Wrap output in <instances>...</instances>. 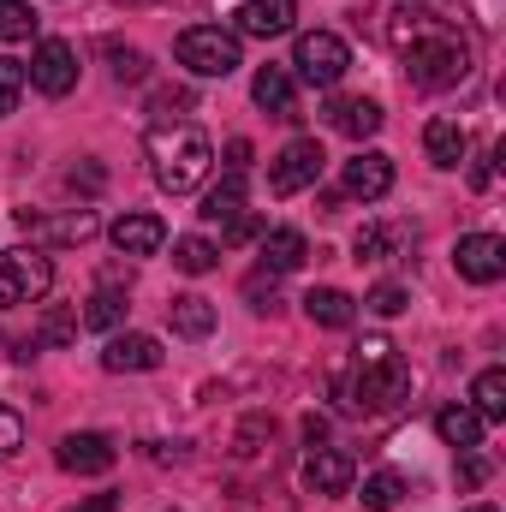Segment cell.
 <instances>
[{
    "instance_id": "obj_1",
    "label": "cell",
    "mask_w": 506,
    "mask_h": 512,
    "mask_svg": "<svg viewBox=\"0 0 506 512\" xmlns=\"http://www.w3.org/2000/svg\"><path fill=\"white\" fill-rule=\"evenodd\" d=\"M209 167H215V149H209V137L197 126L173 120V126L149 131V173H155V185H161L167 197L197 191V185L209 179Z\"/></svg>"
},
{
    "instance_id": "obj_2",
    "label": "cell",
    "mask_w": 506,
    "mask_h": 512,
    "mask_svg": "<svg viewBox=\"0 0 506 512\" xmlns=\"http://www.w3.org/2000/svg\"><path fill=\"white\" fill-rule=\"evenodd\" d=\"M399 54H405L411 90H453V84H465V72H471V48H465L447 24H435L429 36H417V42L399 48Z\"/></svg>"
},
{
    "instance_id": "obj_3",
    "label": "cell",
    "mask_w": 506,
    "mask_h": 512,
    "mask_svg": "<svg viewBox=\"0 0 506 512\" xmlns=\"http://www.w3.org/2000/svg\"><path fill=\"white\" fill-rule=\"evenodd\" d=\"M411 393V370L399 358H381V364H358L352 358V376L334 382V399L346 417H370V411H393L399 399Z\"/></svg>"
},
{
    "instance_id": "obj_4",
    "label": "cell",
    "mask_w": 506,
    "mask_h": 512,
    "mask_svg": "<svg viewBox=\"0 0 506 512\" xmlns=\"http://www.w3.org/2000/svg\"><path fill=\"white\" fill-rule=\"evenodd\" d=\"M173 54H179V66H191L197 78H233V72L245 66L239 36L221 30V24H191V30H179Z\"/></svg>"
},
{
    "instance_id": "obj_5",
    "label": "cell",
    "mask_w": 506,
    "mask_h": 512,
    "mask_svg": "<svg viewBox=\"0 0 506 512\" xmlns=\"http://www.w3.org/2000/svg\"><path fill=\"white\" fill-rule=\"evenodd\" d=\"M54 286V262L36 245H18V251H0V310H18V304H36L48 298Z\"/></svg>"
},
{
    "instance_id": "obj_6",
    "label": "cell",
    "mask_w": 506,
    "mask_h": 512,
    "mask_svg": "<svg viewBox=\"0 0 506 512\" xmlns=\"http://www.w3.org/2000/svg\"><path fill=\"white\" fill-rule=\"evenodd\" d=\"M292 66H298V78H304V84L334 90V84L352 72V48H346V36H334V30H310V36H298Z\"/></svg>"
},
{
    "instance_id": "obj_7",
    "label": "cell",
    "mask_w": 506,
    "mask_h": 512,
    "mask_svg": "<svg viewBox=\"0 0 506 512\" xmlns=\"http://www.w3.org/2000/svg\"><path fill=\"white\" fill-rule=\"evenodd\" d=\"M322 167H328L322 143H316V137H292V143L268 161V191H274V197H298V191H310V185L322 179Z\"/></svg>"
},
{
    "instance_id": "obj_8",
    "label": "cell",
    "mask_w": 506,
    "mask_h": 512,
    "mask_svg": "<svg viewBox=\"0 0 506 512\" xmlns=\"http://www.w3.org/2000/svg\"><path fill=\"white\" fill-rule=\"evenodd\" d=\"M24 84H36L42 96H72L78 90V54H72V42H36V54H30V66H24Z\"/></svg>"
},
{
    "instance_id": "obj_9",
    "label": "cell",
    "mask_w": 506,
    "mask_h": 512,
    "mask_svg": "<svg viewBox=\"0 0 506 512\" xmlns=\"http://www.w3.org/2000/svg\"><path fill=\"white\" fill-rule=\"evenodd\" d=\"M453 268H459V280H471V286H495L506 274V239L501 233H465V239L453 245Z\"/></svg>"
},
{
    "instance_id": "obj_10",
    "label": "cell",
    "mask_w": 506,
    "mask_h": 512,
    "mask_svg": "<svg viewBox=\"0 0 506 512\" xmlns=\"http://www.w3.org/2000/svg\"><path fill=\"white\" fill-rule=\"evenodd\" d=\"M18 227L24 233H36L42 245H84V239H96L102 233V221H96V209H66V215H30V209H18Z\"/></svg>"
},
{
    "instance_id": "obj_11",
    "label": "cell",
    "mask_w": 506,
    "mask_h": 512,
    "mask_svg": "<svg viewBox=\"0 0 506 512\" xmlns=\"http://www.w3.org/2000/svg\"><path fill=\"white\" fill-rule=\"evenodd\" d=\"M60 471H72V477H102V471H114V441L108 435H96V429H72L66 441H60Z\"/></svg>"
},
{
    "instance_id": "obj_12",
    "label": "cell",
    "mask_w": 506,
    "mask_h": 512,
    "mask_svg": "<svg viewBox=\"0 0 506 512\" xmlns=\"http://www.w3.org/2000/svg\"><path fill=\"white\" fill-rule=\"evenodd\" d=\"M340 191H346V197H364V203H381V197L393 191V161H387L381 149H358V155L346 161V173H340Z\"/></svg>"
},
{
    "instance_id": "obj_13",
    "label": "cell",
    "mask_w": 506,
    "mask_h": 512,
    "mask_svg": "<svg viewBox=\"0 0 506 512\" xmlns=\"http://www.w3.org/2000/svg\"><path fill=\"white\" fill-rule=\"evenodd\" d=\"M352 477H358V465H352V453H340V447H316L310 459H304V489L310 495H346L352 489Z\"/></svg>"
},
{
    "instance_id": "obj_14",
    "label": "cell",
    "mask_w": 506,
    "mask_h": 512,
    "mask_svg": "<svg viewBox=\"0 0 506 512\" xmlns=\"http://www.w3.org/2000/svg\"><path fill=\"white\" fill-rule=\"evenodd\" d=\"M102 370H108V376H143V370H161V340H155V334H114L108 352H102Z\"/></svg>"
},
{
    "instance_id": "obj_15",
    "label": "cell",
    "mask_w": 506,
    "mask_h": 512,
    "mask_svg": "<svg viewBox=\"0 0 506 512\" xmlns=\"http://www.w3.org/2000/svg\"><path fill=\"white\" fill-rule=\"evenodd\" d=\"M233 18H239V30H233V36H256V42H268V36H286V30H292L298 0H245Z\"/></svg>"
},
{
    "instance_id": "obj_16",
    "label": "cell",
    "mask_w": 506,
    "mask_h": 512,
    "mask_svg": "<svg viewBox=\"0 0 506 512\" xmlns=\"http://www.w3.org/2000/svg\"><path fill=\"white\" fill-rule=\"evenodd\" d=\"M251 96H256V108H262L268 120H298V90H292V72L262 66V72L251 78Z\"/></svg>"
},
{
    "instance_id": "obj_17",
    "label": "cell",
    "mask_w": 506,
    "mask_h": 512,
    "mask_svg": "<svg viewBox=\"0 0 506 512\" xmlns=\"http://www.w3.org/2000/svg\"><path fill=\"white\" fill-rule=\"evenodd\" d=\"M167 245V221L161 215H120L114 221V251L120 256H155Z\"/></svg>"
},
{
    "instance_id": "obj_18",
    "label": "cell",
    "mask_w": 506,
    "mask_h": 512,
    "mask_svg": "<svg viewBox=\"0 0 506 512\" xmlns=\"http://www.w3.org/2000/svg\"><path fill=\"white\" fill-rule=\"evenodd\" d=\"M483 429H489V423H483L471 405H441V411H435V435H441L453 453H477V447H483Z\"/></svg>"
},
{
    "instance_id": "obj_19",
    "label": "cell",
    "mask_w": 506,
    "mask_h": 512,
    "mask_svg": "<svg viewBox=\"0 0 506 512\" xmlns=\"http://www.w3.org/2000/svg\"><path fill=\"white\" fill-rule=\"evenodd\" d=\"M381 120H387V114H381V108L370 102V96H346V102H334V108H328V126L340 131V137H352V143L376 137Z\"/></svg>"
},
{
    "instance_id": "obj_20",
    "label": "cell",
    "mask_w": 506,
    "mask_h": 512,
    "mask_svg": "<svg viewBox=\"0 0 506 512\" xmlns=\"http://www.w3.org/2000/svg\"><path fill=\"white\" fill-rule=\"evenodd\" d=\"M304 256H310V239H304L298 227L262 233V268H268V274H292V268H304Z\"/></svg>"
},
{
    "instance_id": "obj_21",
    "label": "cell",
    "mask_w": 506,
    "mask_h": 512,
    "mask_svg": "<svg viewBox=\"0 0 506 512\" xmlns=\"http://www.w3.org/2000/svg\"><path fill=\"white\" fill-rule=\"evenodd\" d=\"M304 316H310L316 328H352V322H358V304H352L340 286H316V292H304Z\"/></svg>"
},
{
    "instance_id": "obj_22",
    "label": "cell",
    "mask_w": 506,
    "mask_h": 512,
    "mask_svg": "<svg viewBox=\"0 0 506 512\" xmlns=\"http://www.w3.org/2000/svg\"><path fill=\"white\" fill-rule=\"evenodd\" d=\"M167 316H173V334H179V340H209V334H215V304H209V298H197V292L173 298V304H167Z\"/></svg>"
},
{
    "instance_id": "obj_23",
    "label": "cell",
    "mask_w": 506,
    "mask_h": 512,
    "mask_svg": "<svg viewBox=\"0 0 506 512\" xmlns=\"http://www.w3.org/2000/svg\"><path fill=\"white\" fill-rule=\"evenodd\" d=\"M423 149H429L435 167H459L465 149H471V137H465L459 120H429V126H423Z\"/></svg>"
},
{
    "instance_id": "obj_24",
    "label": "cell",
    "mask_w": 506,
    "mask_h": 512,
    "mask_svg": "<svg viewBox=\"0 0 506 512\" xmlns=\"http://www.w3.org/2000/svg\"><path fill=\"white\" fill-rule=\"evenodd\" d=\"M239 209H245V173H227V179H221V185L203 197V209H197V215H203L209 227H227Z\"/></svg>"
},
{
    "instance_id": "obj_25",
    "label": "cell",
    "mask_w": 506,
    "mask_h": 512,
    "mask_svg": "<svg viewBox=\"0 0 506 512\" xmlns=\"http://www.w3.org/2000/svg\"><path fill=\"white\" fill-rule=\"evenodd\" d=\"M471 411H477L483 423H501L506 417V370H483V376L471 382Z\"/></svg>"
},
{
    "instance_id": "obj_26",
    "label": "cell",
    "mask_w": 506,
    "mask_h": 512,
    "mask_svg": "<svg viewBox=\"0 0 506 512\" xmlns=\"http://www.w3.org/2000/svg\"><path fill=\"white\" fill-rule=\"evenodd\" d=\"M78 322H84V328H96V334H108V328H120V322H126V298H120L114 286H102V292L78 310Z\"/></svg>"
},
{
    "instance_id": "obj_27",
    "label": "cell",
    "mask_w": 506,
    "mask_h": 512,
    "mask_svg": "<svg viewBox=\"0 0 506 512\" xmlns=\"http://www.w3.org/2000/svg\"><path fill=\"white\" fill-rule=\"evenodd\" d=\"M215 245H209V239H197V233H191V239H173V268H179V274H209V268H215Z\"/></svg>"
},
{
    "instance_id": "obj_28",
    "label": "cell",
    "mask_w": 506,
    "mask_h": 512,
    "mask_svg": "<svg viewBox=\"0 0 506 512\" xmlns=\"http://www.w3.org/2000/svg\"><path fill=\"white\" fill-rule=\"evenodd\" d=\"M399 495H405V483H399L393 471H370V477H364V495H358V501H364L370 512H393V507H399Z\"/></svg>"
},
{
    "instance_id": "obj_29",
    "label": "cell",
    "mask_w": 506,
    "mask_h": 512,
    "mask_svg": "<svg viewBox=\"0 0 506 512\" xmlns=\"http://www.w3.org/2000/svg\"><path fill=\"white\" fill-rule=\"evenodd\" d=\"M78 328H84V322H78V310H66V304H60V310H48V316H42L36 346H72V340H78Z\"/></svg>"
},
{
    "instance_id": "obj_30",
    "label": "cell",
    "mask_w": 506,
    "mask_h": 512,
    "mask_svg": "<svg viewBox=\"0 0 506 512\" xmlns=\"http://www.w3.org/2000/svg\"><path fill=\"white\" fill-rule=\"evenodd\" d=\"M36 36V12L24 0H0V42H30Z\"/></svg>"
},
{
    "instance_id": "obj_31",
    "label": "cell",
    "mask_w": 506,
    "mask_h": 512,
    "mask_svg": "<svg viewBox=\"0 0 506 512\" xmlns=\"http://www.w3.org/2000/svg\"><path fill=\"white\" fill-rule=\"evenodd\" d=\"M399 245V227H364L358 233V262H387Z\"/></svg>"
},
{
    "instance_id": "obj_32",
    "label": "cell",
    "mask_w": 506,
    "mask_h": 512,
    "mask_svg": "<svg viewBox=\"0 0 506 512\" xmlns=\"http://www.w3.org/2000/svg\"><path fill=\"white\" fill-rule=\"evenodd\" d=\"M149 114H155V126H173L179 114H191V90L179 84V90H155L149 96Z\"/></svg>"
},
{
    "instance_id": "obj_33",
    "label": "cell",
    "mask_w": 506,
    "mask_h": 512,
    "mask_svg": "<svg viewBox=\"0 0 506 512\" xmlns=\"http://www.w3.org/2000/svg\"><path fill=\"white\" fill-rule=\"evenodd\" d=\"M108 60H114V78H120V84H143V78H149V54H143V48H120V42H114Z\"/></svg>"
},
{
    "instance_id": "obj_34",
    "label": "cell",
    "mask_w": 506,
    "mask_h": 512,
    "mask_svg": "<svg viewBox=\"0 0 506 512\" xmlns=\"http://www.w3.org/2000/svg\"><path fill=\"white\" fill-rule=\"evenodd\" d=\"M18 96H24V60L6 54V60H0V120L18 108Z\"/></svg>"
},
{
    "instance_id": "obj_35",
    "label": "cell",
    "mask_w": 506,
    "mask_h": 512,
    "mask_svg": "<svg viewBox=\"0 0 506 512\" xmlns=\"http://www.w3.org/2000/svg\"><path fill=\"white\" fill-rule=\"evenodd\" d=\"M405 304H411V292H405V286H399V280H381L376 292H370V298H364V310H376V316H399V310H405Z\"/></svg>"
},
{
    "instance_id": "obj_36",
    "label": "cell",
    "mask_w": 506,
    "mask_h": 512,
    "mask_svg": "<svg viewBox=\"0 0 506 512\" xmlns=\"http://www.w3.org/2000/svg\"><path fill=\"white\" fill-rule=\"evenodd\" d=\"M251 239H262V215H251V209H239L227 227H221V245H251Z\"/></svg>"
},
{
    "instance_id": "obj_37",
    "label": "cell",
    "mask_w": 506,
    "mask_h": 512,
    "mask_svg": "<svg viewBox=\"0 0 506 512\" xmlns=\"http://www.w3.org/2000/svg\"><path fill=\"white\" fill-rule=\"evenodd\" d=\"M18 447H24V417L12 405H0V459H12Z\"/></svg>"
},
{
    "instance_id": "obj_38",
    "label": "cell",
    "mask_w": 506,
    "mask_h": 512,
    "mask_svg": "<svg viewBox=\"0 0 506 512\" xmlns=\"http://www.w3.org/2000/svg\"><path fill=\"white\" fill-rule=\"evenodd\" d=\"M268 435H274V417H251V423L239 429V459H256Z\"/></svg>"
},
{
    "instance_id": "obj_39",
    "label": "cell",
    "mask_w": 506,
    "mask_h": 512,
    "mask_svg": "<svg viewBox=\"0 0 506 512\" xmlns=\"http://www.w3.org/2000/svg\"><path fill=\"white\" fill-rule=\"evenodd\" d=\"M459 459H465V465H459V483H465V489H483V483H489V459H483V453H459Z\"/></svg>"
},
{
    "instance_id": "obj_40",
    "label": "cell",
    "mask_w": 506,
    "mask_h": 512,
    "mask_svg": "<svg viewBox=\"0 0 506 512\" xmlns=\"http://www.w3.org/2000/svg\"><path fill=\"white\" fill-rule=\"evenodd\" d=\"M245 167H251V143L233 137V143H227V173H245Z\"/></svg>"
},
{
    "instance_id": "obj_41",
    "label": "cell",
    "mask_w": 506,
    "mask_h": 512,
    "mask_svg": "<svg viewBox=\"0 0 506 512\" xmlns=\"http://www.w3.org/2000/svg\"><path fill=\"white\" fill-rule=\"evenodd\" d=\"M304 441H310V447H328V417L310 411V417H304Z\"/></svg>"
},
{
    "instance_id": "obj_42",
    "label": "cell",
    "mask_w": 506,
    "mask_h": 512,
    "mask_svg": "<svg viewBox=\"0 0 506 512\" xmlns=\"http://www.w3.org/2000/svg\"><path fill=\"white\" fill-rule=\"evenodd\" d=\"M489 179H495V155H489V161H477V167H471V185H477V191H489Z\"/></svg>"
},
{
    "instance_id": "obj_43",
    "label": "cell",
    "mask_w": 506,
    "mask_h": 512,
    "mask_svg": "<svg viewBox=\"0 0 506 512\" xmlns=\"http://www.w3.org/2000/svg\"><path fill=\"white\" fill-rule=\"evenodd\" d=\"M78 512H120V495H96V501H84Z\"/></svg>"
},
{
    "instance_id": "obj_44",
    "label": "cell",
    "mask_w": 506,
    "mask_h": 512,
    "mask_svg": "<svg viewBox=\"0 0 506 512\" xmlns=\"http://www.w3.org/2000/svg\"><path fill=\"white\" fill-rule=\"evenodd\" d=\"M465 512H501V507H465Z\"/></svg>"
}]
</instances>
